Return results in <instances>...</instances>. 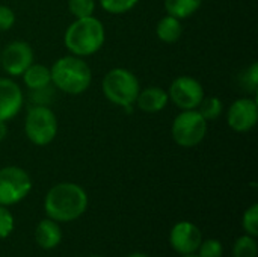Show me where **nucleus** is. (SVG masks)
<instances>
[{"instance_id": "obj_7", "label": "nucleus", "mask_w": 258, "mask_h": 257, "mask_svg": "<svg viewBox=\"0 0 258 257\" xmlns=\"http://www.w3.org/2000/svg\"><path fill=\"white\" fill-rule=\"evenodd\" d=\"M32 191L29 173L20 167L0 168V206H12L23 201Z\"/></svg>"}, {"instance_id": "obj_22", "label": "nucleus", "mask_w": 258, "mask_h": 257, "mask_svg": "<svg viewBox=\"0 0 258 257\" xmlns=\"http://www.w3.org/2000/svg\"><path fill=\"white\" fill-rule=\"evenodd\" d=\"M242 229L249 236H258V204L254 203L251 208H248L242 217Z\"/></svg>"}, {"instance_id": "obj_16", "label": "nucleus", "mask_w": 258, "mask_h": 257, "mask_svg": "<svg viewBox=\"0 0 258 257\" xmlns=\"http://www.w3.org/2000/svg\"><path fill=\"white\" fill-rule=\"evenodd\" d=\"M23 83L29 91L42 89L45 86L51 85V74L50 68L42 64H32L23 74H21Z\"/></svg>"}, {"instance_id": "obj_18", "label": "nucleus", "mask_w": 258, "mask_h": 257, "mask_svg": "<svg viewBox=\"0 0 258 257\" xmlns=\"http://www.w3.org/2000/svg\"><path fill=\"white\" fill-rule=\"evenodd\" d=\"M197 111L203 115V118L206 121H215L222 115L224 111V103L219 97L216 95H204V98L201 100L200 106L197 108Z\"/></svg>"}, {"instance_id": "obj_12", "label": "nucleus", "mask_w": 258, "mask_h": 257, "mask_svg": "<svg viewBox=\"0 0 258 257\" xmlns=\"http://www.w3.org/2000/svg\"><path fill=\"white\" fill-rule=\"evenodd\" d=\"M24 106V94L21 86L12 77H0V120L9 121L15 118Z\"/></svg>"}, {"instance_id": "obj_32", "label": "nucleus", "mask_w": 258, "mask_h": 257, "mask_svg": "<svg viewBox=\"0 0 258 257\" xmlns=\"http://www.w3.org/2000/svg\"><path fill=\"white\" fill-rule=\"evenodd\" d=\"M0 50H2V47H0Z\"/></svg>"}, {"instance_id": "obj_10", "label": "nucleus", "mask_w": 258, "mask_h": 257, "mask_svg": "<svg viewBox=\"0 0 258 257\" xmlns=\"http://www.w3.org/2000/svg\"><path fill=\"white\" fill-rule=\"evenodd\" d=\"M258 103L255 98L242 97L234 100L227 111V124L233 132L246 133L257 126Z\"/></svg>"}, {"instance_id": "obj_30", "label": "nucleus", "mask_w": 258, "mask_h": 257, "mask_svg": "<svg viewBox=\"0 0 258 257\" xmlns=\"http://www.w3.org/2000/svg\"><path fill=\"white\" fill-rule=\"evenodd\" d=\"M181 257H200L197 253H194V254H184V256H181Z\"/></svg>"}, {"instance_id": "obj_21", "label": "nucleus", "mask_w": 258, "mask_h": 257, "mask_svg": "<svg viewBox=\"0 0 258 257\" xmlns=\"http://www.w3.org/2000/svg\"><path fill=\"white\" fill-rule=\"evenodd\" d=\"M98 3L103 11L113 15H121L132 11L139 3V0H98Z\"/></svg>"}, {"instance_id": "obj_3", "label": "nucleus", "mask_w": 258, "mask_h": 257, "mask_svg": "<svg viewBox=\"0 0 258 257\" xmlns=\"http://www.w3.org/2000/svg\"><path fill=\"white\" fill-rule=\"evenodd\" d=\"M51 85L68 95L86 92L92 83V70L85 58L65 55L57 58L50 67Z\"/></svg>"}, {"instance_id": "obj_15", "label": "nucleus", "mask_w": 258, "mask_h": 257, "mask_svg": "<svg viewBox=\"0 0 258 257\" xmlns=\"http://www.w3.org/2000/svg\"><path fill=\"white\" fill-rule=\"evenodd\" d=\"M181 35H183L181 20H178L172 15L166 14L156 24V36L165 44H174V42L180 41Z\"/></svg>"}, {"instance_id": "obj_8", "label": "nucleus", "mask_w": 258, "mask_h": 257, "mask_svg": "<svg viewBox=\"0 0 258 257\" xmlns=\"http://www.w3.org/2000/svg\"><path fill=\"white\" fill-rule=\"evenodd\" d=\"M204 95L206 91L203 83L198 79L186 74L175 77L168 88L169 101L180 111L197 109L201 100L204 98Z\"/></svg>"}, {"instance_id": "obj_6", "label": "nucleus", "mask_w": 258, "mask_h": 257, "mask_svg": "<svg viewBox=\"0 0 258 257\" xmlns=\"http://www.w3.org/2000/svg\"><path fill=\"white\" fill-rule=\"evenodd\" d=\"M209 130V121L197 109L181 111L172 121L171 136L172 141L183 148H194L200 145Z\"/></svg>"}, {"instance_id": "obj_17", "label": "nucleus", "mask_w": 258, "mask_h": 257, "mask_svg": "<svg viewBox=\"0 0 258 257\" xmlns=\"http://www.w3.org/2000/svg\"><path fill=\"white\" fill-rule=\"evenodd\" d=\"M203 5V0H165V11L178 20L190 18Z\"/></svg>"}, {"instance_id": "obj_11", "label": "nucleus", "mask_w": 258, "mask_h": 257, "mask_svg": "<svg viewBox=\"0 0 258 257\" xmlns=\"http://www.w3.org/2000/svg\"><path fill=\"white\" fill-rule=\"evenodd\" d=\"M201 242L203 233L198 229V226L190 221H180L171 229L169 244L181 256L197 253Z\"/></svg>"}, {"instance_id": "obj_28", "label": "nucleus", "mask_w": 258, "mask_h": 257, "mask_svg": "<svg viewBox=\"0 0 258 257\" xmlns=\"http://www.w3.org/2000/svg\"><path fill=\"white\" fill-rule=\"evenodd\" d=\"M8 136V124L6 121H2L0 120V142H3Z\"/></svg>"}, {"instance_id": "obj_20", "label": "nucleus", "mask_w": 258, "mask_h": 257, "mask_svg": "<svg viewBox=\"0 0 258 257\" xmlns=\"http://www.w3.org/2000/svg\"><path fill=\"white\" fill-rule=\"evenodd\" d=\"M97 0H68V11L74 18H85L94 15Z\"/></svg>"}, {"instance_id": "obj_31", "label": "nucleus", "mask_w": 258, "mask_h": 257, "mask_svg": "<svg viewBox=\"0 0 258 257\" xmlns=\"http://www.w3.org/2000/svg\"><path fill=\"white\" fill-rule=\"evenodd\" d=\"M91 257H103V256H91Z\"/></svg>"}, {"instance_id": "obj_26", "label": "nucleus", "mask_w": 258, "mask_h": 257, "mask_svg": "<svg viewBox=\"0 0 258 257\" xmlns=\"http://www.w3.org/2000/svg\"><path fill=\"white\" fill-rule=\"evenodd\" d=\"M14 215L6 206H0V239L8 238L14 232Z\"/></svg>"}, {"instance_id": "obj_24", "label": "nucleus", "mask_w": 258, "mask_h": 257, "mask_svg": "<svg viewBox=\"0 0 258 257\" xmlns=\"http://www.w3.org/2000/svg\"><path fill=\"white\" fill-rule=\"evenodd\" d=\"M29 97L32 105H41V106H50L51 101H54V89L53 85L45 86L42 89L29 91Z\"/></svg>"}, {"instance_id": "obj_29", "label": "nucleus", "mask_w": 258, "mask_h": 257, "mask_svg": "<svg viewBox=\"0 0 258 257\" xmlns=\"http://www.w3.org/2000/svg\"><path fill=\"white\" fill-rule=\"evenodd\" d=\"M127 257H150V256L142 254V253H133V254H130V256H127Z\"/></svg>"}, {"instance_id": "obj_4", "label": "nucleus", "mask_w": 258, "mask_h": 257, "mask_svg": "<svg viewBox=\"0 0 258 257\" xmlns=\"http://www.w3.org/2000/svg\"><path fill=\"white\" fill-rule=\"evenodd\" d=\"M101 91L109 103L132 111L141 91V83L133 71L116 67L104 74Z\"/></svg>"}, {"instance_id": "obj_19", "label": "nucleus", "mask_w": 258, "mask_h": 257, "mask_svg": "<svg viewBox=\"0 0 258 257\" xmlns=\"http://www.w3.org/2000/svg\"><path fill=\"white\" fill-rule=\"evenodd\" d=\"M258 244L254 236L243 235L236 239L233 245V257H257Z\"/></svg>"}, {"instance_id": "obj_1", "label": "nucleus", "mask_w": 258, "mask_h": 257, "mask_svg": "<svg viewBox=\"0 0 258 257\" xmlns=\"http://www.w3.org/2000/svg\"><path fill=\"white\" fill-rule=\"evenodd\" d=\"M88 203V194L80 185L62 182L51 186L45 194L44 211L56 223H71L86 212Z\"/></svg>"}, {"instance_id": "obj_27", "label": "nucleus", "mask_w": 258, "mask_h": 257, "mask_svg": "<svg viewBox=\"0 0 258 257\" xmlns=\"http://www.w3.org/2000/svg\"><path fill=\"white\" fill-rule=\"evenodd\" d=\"M17 15L12 8L0 5V32H8L15 26Z\"/></svg>"}, {"instance_id": "obj_14", "label": "nucleus", "mask_w": 258, "mask_h": 257, "mask_svg": "<svg viewBox=\"0 0 258 257\" xmlns=\"http://www.w3.org/2000/svg\"><path fill=\"white\" fill-rule=\"evenodd\" d=\"M35 241L44 250H53L62 241V229L59 223L45 218L38 223L35 229Z\"/></svg>"}, {"instance_id": "obj_9", "label": "nucleus", "mask_w": 258, "mask_h": 257, "mask_svg": "<svg viewBox=\"0 0 258 257\" xmlns=\"http://www.w3.org/2000/svg\"><path fill=\"white\" fill-rule=\"evenodd\" d=\"M33 62L35 53L27 41L15 39L0 50V67L9 77H21Z\"/></svg>"}, {"instance_id": "obj_5", "label": "nucleus", "mask_w": 258, "mask_h": 257, "mask_svg": "<svg viewBox=\"0 0 258 257\" xmlns=\"http://www.w3.org/2000/svg\"><path fill=\"white\" fill-rule=\"evenodd\" d=\"M57 117L50 106L32 105L24 117V135L36 147H45L57 136Z\"/></svg>"}, {"instance_id": "obj_25", "label": "nucleus", "mask_w": 258, "mask_h": 257, "mask_svg": "<svg viewBox=\"0 0 258 257\" xmlns=\"http://www.w3.org/2000/svg\"><path fill=\"white\" fill-rule=\"evenodd\" d=\"M197 253L200 257H222L224 256V245L218 239H206L201 242Z\"/></svg>"}, {"instance_id": "obj_23", "label": "nucleus", "mask_w": 258, "mask_h": 257, "mask_svg": "<svg viewBox=\"0 0 258 257\" xmlns=\"http://www.w3.org/2000/svg\"><path fill=\"white\" fill-rule=\"evenodd\" d=\"M240 83L242 86L251 92V94H257V86H258V64L252 62L240 76Z\"/></svg>"}, {"instance_id": "obj_13", "label": "nucleus", "mask_w": 258, "mask_h": 257, "mask_svg": "<svg viewBox=\"0 0 258 257\" xmlns=\"http://www.w3.org/2000/svg\"><path fill=\"white\" fill-rule=\"evenodd\" d=\"M169 103V97H168V91L157 86V85H151L147 88H141L138 98H136V106L139 108V111H142L144 114H159L162 112Z\"/></svg>"}, {"instance_id": "obj_2", "label": "nucleus", "mask_w": 258, "mask_h": 257, "mask_svg": "<svg viewBox=\"0 0 258 257\" xmlns=\"http://www.w3.org/2000/svg\"><path fill=\"white\" fill-rule=\"evenodd\" d=\"M106 41V29L95 15L74 18L63 35L65 48L70 55L88 58L101 50Z\"/></svg>"}]
</instances>
